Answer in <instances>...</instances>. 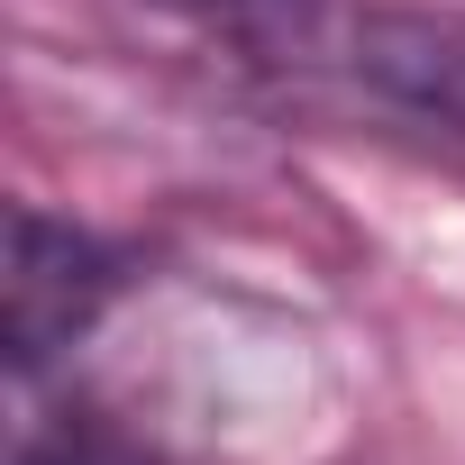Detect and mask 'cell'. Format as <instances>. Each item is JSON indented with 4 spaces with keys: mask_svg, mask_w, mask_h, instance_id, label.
Segmentation results:
<instances>
[{
    "mask_svg": "<svg viewBox=\"0 0 465 465\" xmlns=\"http://www.w3.org/2000/svg\"><path fill=\"white\" fill-rule=\"evenodd\" d=\"M110 256L83 238V228H55L46 210L10 219V365L19 383H37L110 302Z\"/></svg>",
    "mask_w": 465,
    "mask_h": 465,
    "instance_id": "7a4b0ae2",
    "label": "cell"
},
{
    "mask_svg": "<svg viewBox=\"0 0 465 465\" xmlns=\"http://www.w3.org/2000/svg\"><path fill=\"white\" fill-rule=\"evenodd\" d=\"M19 465H146V456L101 447V438H55V447H19Z\"/></svg>",
    "mask_w": 465,
    "mask_h": 465,
    "instance_id": "277c9868",
    "label": "cell"
},
{
    "mask_svg": "<svg viewBox=\"0 0 465 465\" xmlns=\"http://www.w3.org/2000/svg\"><path fill=\"white\" fill-rule=\"evenodd\" d=\"M338 64L374 110L429 128L465 164V19L456 10H365L347 19Z\"/></svg>",
    "mask_w": 465,
    "mask_h": 465,
    "instance_id": "6da1fadb",
    "label": "cell"
},
{
    "mask_svg": "<svg viewBox=\"0 0 465 465\" xmlns=\"http://www.w3.org/2000/svg\"><path fill=\"white\" fill-rule=\"evenodd\" d=\"M173 10H192V19H210V28H238V37H256V46H302L311 37V0H173Z\"/></svg>",
    "mask_w": 465,
    "mask_h": 465,
    "instance_id": "3957f363",
    "label": "cell"
}]
</instances>
